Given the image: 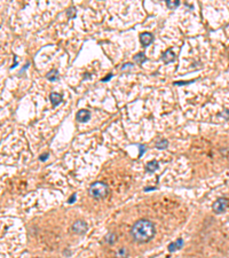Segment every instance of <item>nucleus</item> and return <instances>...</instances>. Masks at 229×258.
I'll list each match as a JSON object with an SVG mask.
<instances>
[{
    "mask_svg": "<svg viewBox=\"0 0 229 258\" xmlns=\"http://www.w3.org/2000/svg\"><path fill=\"white\" fill-rule=\"evenodd\" d=\"M156 228L153 223L148 219H140L133 225L131 235L133 240L137 243H147L155 236Z\"/></svg>",
    "mask_w": 229,
    "mask_h": 258,
    "instance_id": "obj_1",
    "label": "nucleus"
},
{
    "mask_svg": "<svg viewBox=\"0 0 229 258\" xmlns=\"http://www.w3.org/2000/svg\"><path fill=\"white\" fill-rule=\"evenodd\" d=\"M109 187L108 185L103 181H95L89 186L88 193L95 200H102L105 198L109 195Z\"/></svg>",
    "mask_w": 229,
    "mask_h": 258,
    "instance_id": "obj_2",
    "label": "nucleus"
},
{
    "mask_svg": "<svg viewBox=\"0 0 229 258\" xmlns=\"http://www.w3.org/2000/svg\"><path fill=\"white\" fill-rule=\"evenodd\" d=\"M227 206H228V200L226 198H219L217 201L213 203L212 209L215 214H219L225 212V210L227 209Z\"/></svg>",
    "mask_w": 229,
    "mask_h": 258,
    "instance_id": "obj_3",
    "label": "nucleus"
},
{
    "mask_svg": "<svg viewBox=\"0 0 229 258\" xmlns=\"http://www.w3.org/2000/svg\"><path fill=\"white\" fill-rule=\"evenodd\" d=\"M87 228H88V226L84 220H77L72 225V232L76 234H84L87 231Z\"/></svg>",
    "mask_w": 229,
    "mask_h": 258,
    "instance_id": "obj_4",
    "label": "nucleus"
},
{
    "mask_svg": "<svg viewBox=\"0 0 229 258\" xmlns=\"http://www.w3.org/2000/svg\"><path fill=\"white\" fill-rule=\"evenodd\" d=\"M140 41L143 47H147L153 41V36L150 32H143L140 35Z\"/></svg>",
    "mask_w": 229,
    "mask_h": 258,
    "instance_id": "obj_5",
    "label": "nucleus"
},
{
    "mask_svg": "<svg viewBox=\"0 0 229 258\" xmlns=\"http://www.w3.org/2000/svg\"><path fill=\"white\" fill-rule=\"evenodd\" d=\"M77 121L78 122H81V123H85V122H87L91 118V113H89L88 110H86V109H81V110H79L78 113H77Z\"/></svg>",
    "mask_w": 229,
    "mask_h": 258,
    "instance_id": "obj_6",
    "label": "nucleus"
},
{
    "mask_svg": "<svg viewBox=\"0 0 229 258\" xmlns=\"http://www.w3.org/2000/svg\"><path fill=\"white\" fill-rule=\"evenodd\" d=\"M162 60H163L164 63H170V62H173V61L175 60V54H174V52H173L172 49H167L166 52L163 53V55H162Z\"/></svg>",
    "mask_w": 229,
    "mask_h": 258,
    "instance_id": "obj_7",
    "label": "nucleus"
},
{
    "mask_svg": "<svg viewBox=\"0 0 229 258\" xmlns=\"http://www.w3.org/2000/svg\"><path fill=\"white\" fill-rule=\"evenodd\" d=\"M49 99H51V102L53 103V106L55 107V106L60 105L61 102H62V99H63V97H62L61 94H59V93L53 92V93H51V95H49Z\"/></svg>",
    "mask_w": 229,
    "mask_h": 258,
    "instance_id": "obj_8",
    "label": "nucleus"
},
{
    "mask_svg": "<svg viewBox=\"0 0 229 258\" xmlns=\"http://www.w3.org/2000/svg\"><path fill=\"white\" fill-rule=\"evenodd\" d=\"M158 166H159V164H158V162L153 160V161L149 162L148 164L145 165V170H147L148 172H153V171H156V170L158 169Z\"/></svg>",
    "mask_w": 229,
    "mask_h": 258,
    "instance_id": "obj_9",
    "label": "nucleus"
},
{
    "mask_svg": "<svg viewBox=\"0 0 229 258\" xmlns=\"http://www.w3.org/2000/svg\"><path fill=\"white\" fill-rule=\"evenodd\" d=\"M47 79L48 81H57L59 79V77H60V75H59V71L57 70H52V71H49L48 73H47Z\"/></svg>",
    "mask_w": 229,
    "mask_h": 258,
    "instance_id": "obj_10",
    "label": "nucleus"
},
{
    "mask_svg": "<svg viewBox=\"0 0 229 258\" xmlns=\"http://www.w3.org/2000/svg\"><path fill=\"white\" fill-rule=\"evenodd\" d=\"M134 61H135V63H137V64H142V63H145V61H147V56H145L143 53H137V55L134 56Z\"/></svg>",
    "mask_w": 229,
    "mask_h": 258,
    "instance_id": "obj_11",
    "label": "nucleus"
},
{
    "mask_svg": "<svg viewBox=\"0 0 229 258\" xmlns=\"http://www.w3.org/2000/svg\"><path fill=\"white\" fill-rule=\"evenodd\" d=\"M116 257L117 258H127L129 257V251L126 248H121V249L117 250L116 252Z\"/></svg>",
    "mask_w": 229,
    "mask_h": 258,
    "instance_id": "obj_12",
    "label": "nucleus"
},
{
    "mask_svg": "<svg viewBox=\"0 0 229 258\" xmlns=\"http://www.w3.org/2000/svg\"><path fill=\"white\" fill-rule=\"evenodd\" d=\"M167 146H169V141L166 139H161L156 142V148H158V149H165V148H167Z\"/></svg>",
    "mask_w": 229,
    "mask_h": 258,
    "instance_id": "obj_13",
    "label": "nucleus"
},
{
    "mask_svg": "<svg viewBox=\"0 0 229 258\" xmlns=\"http://www.w3.org/2000/svg\"><path fill=\"white\" fill-rule=\"evenodd\" d=\"M116 238H117L116 234L110 232V233H108L107 234V236H105V242L109 243V244H113V243L116 242Z\"/></svg>",
    "mask_w": 229,
    "mask_h": 258,
    "instance_id": "obj_14",
    "label": "nucleus"
},
{
    "mask_svg": "<svg viewBox=\"0 0 229 258\" xmlns=\"http://www.w3.org/2000/svg\"><path fill=\"white\" fill-rule=\"evenodd\" d=\"M166 5H167V7L171 9H175L180 5V1L179 0H173V1H171V0H166Z\"/></svg>",
    "mask_w": 229,
    "mask_h": 258,
    "instance_id": "obj_15",
    "label": "nucleus"
},
{
    "mask_svg": "<svg viewBox=\"0 0 229 258\" xmlns=\"http://www.w3.org/2000/svg\"><path fill=\"white\" fill-rule=\"evenodd\" d=\"M75 16H76V9H75V7H71L68 10V17L69 19H73Z\"/></svg>",
    "mask_w": 229,
    "mask_h": 258,
    "instance_id": "obj_16",
    "label": "nucleus"
},
{
    "mask_svg": "<svg viewBox=\"0 0 229 258\" xmlns=\"http://www.w3.org/2000/svg\"><path fill=\"white\" fill-rule=\"evenodd\" d=\"M177 249H179V248H178L177 242H172V243H170V244H169V250L171 251V252H173V251H175Z\"/></svg>",
    "mask_w": 229,
    "mask_h": 258,
    "instance_id": "obj_17",
    "label": "nucleus"
},
{
    "mask_svg": "<svg viewBox=\"0 0 229 258\" xmlns=\"http://www.w3.org/2000/svg\"><path fill=\"white\" fill-rule=\"evenodd\" d=\"M131 68H133V64L132 63H125L123 67H121V70H127V69H131Z\"/></svg>",
    "mask_w": 229,
    "mask_h": 258,
    "instance_id": "obj_18",
    "label": "nucleus"
},
{
    "mask_svg": "<svg viewBox=\"0 0 229 258\" xmlns=\"http://www.w3.org/2000/svg\"><path fill=\"white\" fill-rule=\"evenodd\" d=\"M175 242H177V244H178V248H179V249H181V248H182V246H183V240H182V239H178Z\"/></svg>",
    "mask_w": 229,
    "mask_h": 258,
    "instance_id": "obj_19",
    "label": "nucleus"
},
{
    "mask_svg": "<svg viewBox=\"0 0 229 258\" xmlns=\"http://www.w3.org/2000/svg\"><path fill=\"white\" fill-rule=\"evenodd\" d=\"M194 81H175L174 84L175 85H186V84H190V83H193Z\"/></svg>",
    "mask_w": 229,
    "mask_h": 258,
    "instance_id": "obj_20",
    "label": "nucleus"
},
{
    "mask_svg": "<svg viewBox=\"0 0 229 258\" xmlns=\"http://www.w3.org/2000/svg\"><path fill=\"white\" fill-rule=\"evenodd\" d=\"M75 200H76V194H72V195H71V198H69V203H70V204H72L73 202H75Z\"/></svg>",
    "mask_w": 229,
    "mask_h": 258,
    "instance_id": "obj_21",
    "label": "nucleus"
},
{
    "mask_svg": "<svg viewBox=\"0 0 229 258\" xmlns=\"http://www.w3.org/2000/svg\"><path fill=\"white\" fill-rule=\"evenodd\" d=\"M111 77H112V75H111V73H109V75H108L107 77H104V78H102V81H110V79H111Z\"/></svg>",
    "mask_w": 229,
    "mask_h": 258,
    "instance_id": "obj_22",
    "label": "nucleus"
},
{
    "mask_svg": "<svg viewBox=\"0 0 229 258\" xmlns=\"http://www.w3.org/2000/svg\"><path fill=\"white\" fill-rule=\"evenodd\" d=\"M47 157H48V154H47V153L44 154V155H41V156H40V161H46V160H47Z\"/></svg>",
    "mask_w": 229,
    "mask_h": 258,
    "instance_id": "obj_23",
    "label": "nucleus"
},
{
    "mask_svg": "<svg viewBox=\"0 0 229 258\" xmlns=\"http://www.w3.org/2000/svg\"><path fill=\"white\" fill-rule=\"evenodd\" d=\"M37 258H39V257H37Z\"/></svg>",
    "mask_w": 229,
    "mask_h": 258,
    "instance_id": "obj_24",
    "label": "nucleus"
}]
</instances>
